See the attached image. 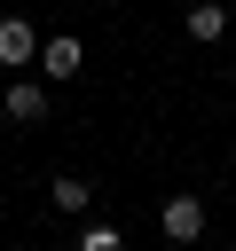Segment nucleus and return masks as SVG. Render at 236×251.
<instances>
[{"instance_id": "nucleus-2", "label": "nucleus", "mask_w": 236, "mask_h": 251, "mask_svg": "<svg viewBox=\"0 0 236 251\" xmlns=\"http://www.w3.org/2000/svg\"><path fill=\"white\" fill-rule=\"evenodd\" d=\"M157 220H165V235H173V243H197V235H205V196H165V212H157Z\"/></svg>"}, {"instance_id": "nucleus-5", "label": "nucleus", "mask_w": 236, "mask_h": 251, "mask_svg": "<svg viewBox=\"0 0 236 251\" xmlns=\"http://www.w3.org/2000/svg\"><path fill=\"white\" fill-rule=\"evenodd\" d=\"M47 204H55V212H71V220H79V212H87V204H94V188H87V180H79V173H55V188H47Z\"/></svg>"}, {"instance_id": "nucleus-4", "label": "nucleus", "mask_w": 236, "mask_h": 251, "mask_svg": "<svg viewBox=\"0 0 236 251\" xmlns=\"http://www.w3.org/2000/svg\"><path fill=\"white\" fill-rule=\"evenodd\" d=\"M31 63H39L47 78H79V39H71V31H55V39H47Z\"/></svg>"}, {"instance_id": "nucleus-3", "label": "nucleus", "mask_w": 236, "mask_h": 251, "mask_svg": "<svg viewBox=\"0 0 236 251\" xmlns=\"http://www.w3.org/2000/svg\"><path fill=\"white\" fill-rule=\"evenodd\" d=\"M31 55H39V31H31L24 16H0V63H8V71H24Z\"/></svg>"}, {"instance_id": "nucleus-1", "label": "nucleus", "mask_w": 236, "mask_h": 251, "mask_svg": "<svg viewBox=\"0 0 236 251\" xmlns=\"http://www.w3.org/2000/svg\"><path fill=\"white\" fill-rule=\"evenodd\" d=\"M0 110H8L16 126H39V118H47V86H39V78H8V94H0Z\"/></svg>"}, {"instance_id": "nucleus-7", "label": "nucleus", "mask_w": 236, "mask_h": 251, "mask_svg": "<svg viewBox=\"0 0 236 251\" xmlns=\"http://www.w3.org/2000/svg\"><path fill=\"white\" fill-rule=\"evenodd\" d=\"M79 251H118V227H87V235H79Z\"/></svg>"}, {"instance_id": "nucleus-6", "label": "nucleus", "mask_w": 236, "mask_h": 251, "mask_svg": "<svg viewBox=\"0 0 236 251\" xmlns=\"http://www.w3.org/2000/svg\"><path fill=\"white\" fill-rule=\"evenodd\" d=\"M181 24H189V39H220V31H228V8H212V0H205V8H189Z\"/></svg>"}]
</instances>
